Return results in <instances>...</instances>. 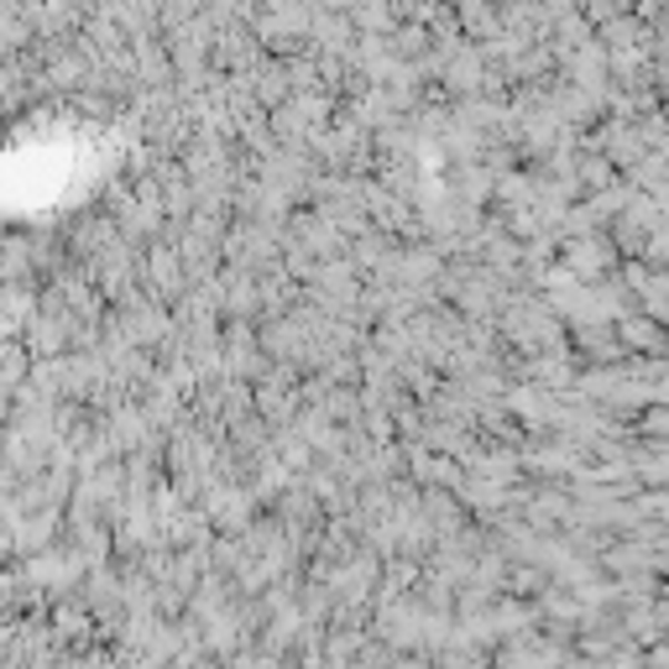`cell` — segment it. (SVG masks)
Here are the masks:
<instances>
[{
	"instance_id": "1",
	"label": "cell",
	"mask_w": 669,
	"mask_h": 669,
	"mask_svg": "<svg viewBox=\"0 0 669 669\" xmlns=\"http://www.w3.org/2000/svg\"><path fill=\"white\" fill-rule=\"evenodd\" d=\"M554 262L565 267L575 283H601V277H612L618 267V246L607 240V230H575V236H560L554 240Z\"/></svg>"
},
{
	"instance_id": "2",
	"label": "cell",
	"mask_w": 669,
	"mask_h": 669,
	"mask_svg": "<svg viewBox=\"0 0 669 669\" xmlns=\"http://www.w3.org/2000/svg\"><path fill=\"white\" fill-rule=\"evenodd\" d=\"M141 288L153 293V298H163L168 309L184 298L189 273H184V262H178V246H173V240L153 236L147 246H141Z\"/></svg>"
},
{
	"instance_id": "3",
	"label": "cell",
	"mask_w": 669,
	"mask_h": 669,
	"mask_svg": "<svg viewBox=\"0 0 669 669\" xmlns=\"http://www.w3.org/2000/svg\"><path fill=\"white\" fill-rule=\"evenodd\" d=\"M283 236H293L304 252H309L314 262H329V257H345V246H351V236H345L335 220H325L314 205H298L288 215V225H283Z\"/></svg>"
},
{
	"instance_id": "4",
	"label": "cell",
	"mask_w": 669,
	"mask_h": 669,
	"mask_svg": "<svg viewBox=\"0 0 669 669\" xmlns=\"http://www.w3.org/2000/svg\"><path fill=\"white\" fill-rule=\"evenodd\" d=\"M612 329H618V341L628 356H669V335H665V319H653V314L643 309H628L612 319Z\"/></svg>"
},
{
	"instance_id": "5",
	"label": "cell",
	"mask_w": 669,
	"mask_h": 669,
	"mask_svg": "<svg viewBox=\"0 0 669 669\" xmlns=\"http://www.w3.org/2000/svg\"><path fill=\"white\" fill-rule=\"evenodd\" d=\"M481 73H486V58H481V48L471 37H461L455 52L445 58V69H440V85L450 89V100H461V95H476L481 89Z\"/></svg>"
},
{
	"instance_id": "6",
	"label": "cell",
	"mask_w": 669,
	"mask_h": 669,
	"mask_svg": "<svg viewBox=\"0 0 669 669\" xmlns=\"http://www.w3.org/2000/svg\"><path fill=\"white\" fill-rule=\"evenodd\" d=\"M267 131H273V141L277 147H309V120L298 116V105L293 100H283V105H273L267 110Z\"/></svg>"
},
{
	"instance_id": "7",
	"label": "cell",
	"mask_w": 669,
	"mask_h": 669,
	"mask_svg": "<svg viewBox=\"0 0 669 669\" xmlns=\"http://www.w3.org/2000/svg\"><path fill=\"white\" fill-rule=\"evenodd\" d=\"M570 168H575V184H581V194L607 189V184H618V178H622V173L612 168V163H607L597 147H586V141H581V153L570 157Z\"/></svg>"
},
{
	"instance_id": "8",
	"label": "cell",
	"mask_w": 669,
	"mask_h": 669,
	"mask_svg": "<svg viewBox=\"0 0 669 669\" xmlns=\"http://www.w3.org/2000/svg\"><path fill=\"white\" fill-rule=\"evenodd\" d=\"M430 27H424V21H413V17H403L393 27V32H387V48H393V58H403V63H413V58H424V52H430Z\"/></svg>"
},
{
	"instance_id": "9",
	"label": "cell",
	"mask_w": 669,
	"mask_h": 669,
	"mask_svg": "<svg viewBox=\"0 0 669 669\" xmlns=\"http://www.w3.org/2000/svg\"><path fill=\"white\" fill-rule=\"evenodd\" d=\"M319 409L335 419V424H361V393H356V382H329L325 397H319Z\"/></svg>"
},
{
	"instance_id": "10",
	"label": "cell",
	"mask_w": 669,
	"mask_h": 669,
	"mask_svg": "<svg viewBox=\"0 0 669 669\" xmlns=\"http://www.w3.org/2000/svg\"><path fill=\"white\" fill-rule=\"evenodd\" d=\"M628 430L638 440H669V403H643V409L628 419Z\"/></svg>"
}]
</instances>
